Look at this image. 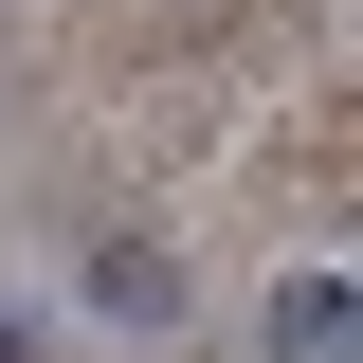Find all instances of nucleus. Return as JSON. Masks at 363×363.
Returning <instances> with one entry per match:
<instances>
[{
    "label": "nucleus",
    "instance_id": "2",
    "mask_svg": "<svg viewBox=\"0 0 363 363\" xmlns=\"http://www.w3.org/2000/svg\"><path fill=\"white\" fill-rule=\"evenodd\" d=\"M91 309L109 327H182V255L164 236H109V255H91Z\"/></svg>",
    "mask_w": 363,
    "mask_h": 363
},
{
    "label": "nucleus",
    "instance_id": "3",
    "mask_svg": "<svg viewBox=\"0 0 363 363\" xmlns=\"http://www.w3.org/2000/svg\"><path fill=\"white\" fill-rule=\"evenodd\" d=\"M0 363H37V327H18V309H0Z\"/></svg>",
    "mask_w": 363,
    "mask_h": 363
},
{
    "label": "nucleus",
    "instance_id": "1",
    "mask_svg": "<svg viewBox=\"0 0 363 363\" xmlns=\"http://www.w3.org/2000/svg\"><path fill=\"white\" fill-rule=\"evenodd\" d=\"M345 345H363V291H345V272H327V255L272 272V363H345Z\"/></svg>",
    "mask_w": 363,
    "mask_h": 363
}]
</instances>
